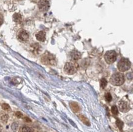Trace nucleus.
<instances>
[{
  "label": "nucleus",
  "mask_w": 133,
  "mask_h": 132,
  "mask_svg": "<svg viewBox=\"0 0 133 132\" xmlns=\"http://www.w3.org/2000/svg\"><path fill=\"white\" fill-rule=\"evenodd\" d=\"M110 82L112 85L121 86L124 82V77L123 74L120 72H117L113 74L110 79Z\"/></svg>",
  "instance_id": "obj_1"
},
{
  "label": "nucleus",
  "mask_w": 133,
  "mask_h": 132,
  "mask_svg": "<svg viewBox=\"0 0 133 132\" xmlns=\"http://www.w3.org/2000/svg\"><path fill=\"white\" fill-rule=\"evenodd\" d=\"M78 68H79V65L77 62L74 61L69 62L64 65V71L68 75H73L77 72Z\"/></svg>",
  "instance_id": "obj_2"
},
{
  "label": "nucleus",
  "mask_w": 133,
  "mask_h": 132,
  "mask_svg": "<svg viewBox=\"0 0 133 132\" xmlns=\"http://www.w3.org/2000/svg\"><path fill=\"white\" fill-rule=\"evenodd\" d=\"M131 63L128 59L122 58L118 63V69L120 72H126L131 68Z\"/></svg>",
  "instance_id": "obj_3"
},
{
  "label": "nucleus",
  "mask_w": 133,
  "mask_h": 132,
  "mask_svg": "<svg viewBox=\"0 0 133 132\" xmlns=\"http://www.w3.org/2000/svg\"><path fill=\"white\" fill-rule=\"evenodd\" d=\"M117 54L115 51L110 50L108 51L105 53L104 55V59L107 64H110L114 63L117 60Z\"/></svg>",
  "instance_id": "obj_4"
},
{
  "label": "nucleus",
  "mask_w": 133,
  "mask_h": 132,
  "mask_svg": "<svg viewBox=\"0 0 133 132\" xmlns=\"http://www.w3.org/2000/svg\"><path fill=\"white\" fill-rule=\"evenodd\" d=\"M42 62L44 64L47 65H55L56 64L55 57L52 54H50L47 52L42 57Z\"/></svg>",
  "instance_id": "obj_5"
},
{
  "label": "nucleus",
  "mask_w": 133,
  "mask_h": 132,
  "mask_svg": "<svg viewBox=\"0 0 133 132\" xmlns=\"http://www.w3.org/2000/svg\"><path fill=\"white\" fill-rule=\"evenodd\" d=\"M118 108L121 112L127 113L130 110V106L127 101L121 100L118 104Z\"/></svg>",
  "instance_id": "obj_6"
},
{
  "label": "nucleus",
  "mask_w": 133,
  "mask_h": 132,
  "mask_svg": "<svg viewBox=\"0 0 133 132\" xmlns=\"http://www.w3.org/2000/svg\"><path fill=\"white\" fill-rule=\"evenodd\" d=\"M38 7L42 11H48L50 7L49 1L48 0H40L38 3Z\"/></svg>",
  "instance_id": "obj_7"
},
{
  "label": "nucleus",
  "mask_w": 133,
  "mask_h": 132,
  "mask_svg": "<svg viewBox=\"0 0 133 132\" xmlns=\"http://www.w3.org/2000/svg\"><path fill=\"white\" fill-rule=\"evenodd\" d=\"M18 38L20 41L26 42L29 39V34L28 33V32L25 31V30H22L18 33Z\"/></svg>",
  "instance_id": "obj_8"
},
{
  "label": "nucleus",
  "mask_w": 133,
  "mask_h": 132,
  "mask_svg": "<svg viewBox=\"0 0 133 132\" xmlns=\"http://www.w3.org/2000/svg\"><path fill=\"white\" fill-rule=\"evenodd\" d=\"M70 56L73 61L79 60L81 57V53L77 50H73L70 53Z\"/></svg>",
  "instance_id": "obj_9"
},
{
  "label": "nucleus",
  "mask_w": 133,
  "mask_h": 132,
  "mask_svg": "<svg viewBox=\"0 0 133 132\" xmlns=\"http://www.w3.org/2000/svg\"><path fill=\"white\" fill-rule=\"evenodd\" d=\"M69 106L71 109L72 110L73 112L74 113H78L81 111V107L79 105L77 104V103L76 102H71L69 104Z\"/></svg>",
  "instance_id": "obj_10"
},
{
  "label": "nucleus",
  "mask_w": 133,
  "mask_h": 132,
  "mask_svg": "<svg viewBox=\"0 0 133 132\" xmlns=\"http://www.w3.org/2000/svg\"><path fill=\"white\" fill-rule=\"evenodd\" d=\"M37 40L40 42H44L45 40V33L44 31H39L36 34Z\"/></svg>",
  "instance_id": "obj_11"
},
{
  "label": "nucleus",
  "mask_w": 133,
  "mask_h": 132,
  "mask_svg": "<svg viewBox=\"0 0 133 132\" xmlns=\"http://www.w3.org/2000/svg\"><path fill=\"white\" fill-rule=\"evenodd\" d=\"M79 118H80V119L81 120L82 122L84 123V124L87 125V126H90V122L89 121V120L87 119V118H86L85 116L83 115H79Z\"/></svg>",
  "instance_id": "obj_12"
},
{
  "label": "nucleus",
  "mask_w": 133,
  "mask_h": 132,
  "mask_svg": "<svg viewBox=\"0 0 133 132\" xmlns=\"http://www.w3.org/2000/svg\"><path fill=\"white\" fill-rule=\"evenodd\" d=\"M13 20H14V21L17 22V23H20V22H21L22 20L21 15L17 13H15L13 16Z\"/></svg>",
  "instance_id": "obj_13"
},
{
  "label": "nucleus",
  "mask_w": 133,
  "mask_h": 132,
  "mask_svg": "<svg viewBox=\"0 0 133 132\" xmlns=\"http://www.w3.org/2000/svg\"><path fill=\"white\" fill-rule=\"evenodd\" d=\"M19 132H33V130L29 127L23 126L20 128Z\"/></svg>",
  "instance_id": "obj_14"
},
{
  "label": "nucleus",
  "mask_w": 133,
  "mask_h": 132,
  "mask_svg": "<svg viewBox=\"0 0 133 132\" xmlns=\"http://www.w3.org/2000/svg\"><path fill=\"white\" fill-rule=\"evenodd\" d=\"M107 84V81L106 79L105 78H102L100 81V86L101 87L102 89H104V88L106 87Z\"/></svg>",
  "instance_id": "obj_15"
},
{
  "label": "nucleus",
  "mask_w": 133,
  "mask_h": 132,
  "mask_svg": "<svg viewBox=\"0 0 133 132\" xmlns=\"http://www.w3.org/2000/svg\"><path fill=\"white\" fill-rule=\"evenodd\" d=\"M116 124H117V127L119 128V129L120 130H123V122L122 121L117 119V121H116Z\"/></svg>",
  "instance_id": "obj_16"
},
{
  "label": "nucleus",
  "mask_w": 133,
  "mask_h": 132,
  "mask_svg": "<svg viewBox=\"0 0 133 132\" xmlns=\"http://www.w3.org/2000/svg\"><path fill=\"white\" fill-rule=\"evenodd\" d=\"M111 111L112 114L114 115H117L118 113V109L116 106H112L111 108Z\"/></svg>",
  "instance_id": "obj_17"
},
{
  "label": "nucleus",
  "mask_w": 133,
  "mask_h": 132,
  "mask_svg": "<svg viewBox=\"0 0 133 132\" xmlns=\"http://www.w3.org/2000/svg\"><path fill=\"white\" fill-rule=\"evenodd\" d=\"M112 96L110 93H106V94H105V99L107 101L110 102V101H112Z\"/></svg>",
  "instance_id": "obj_18"
},
{
  "label": "nucleus",
  "mask_w": 133,
  "mask_h": 132,
  "mask_svg": "<svg viewBox=\"0 0 133 132\" xmlns=\"http://www.w3.org/2000/svg\"><path fill=\"white\" fill-rule=\"evenodd\" d=\"M18 127V123L17 122H14L11 126L12 130L14 131H16L17 130Z\"/></svg>",
  "instance_id": "obj_19"
},
{
  "label": "nucleus",
  "mask_w": 133,
  "mask_h": 132,
  "mask_svg": "<svg viewBox=\"0 0 133 132\" xmlns=\"http://www.w3.org/2000/svg\"><path fill=\"white\" fill-rule=\"evenodd\" d=\"M1 106H2L3 109L5 110V111H9V110L11 109V107H10V106L7 104H3Z\"/></svg>",
  "instance_id": "obj_20"
},
{
  "label": "nucleus",
  "mask_w": 133,
  "mask_h": 132,
  "mask_svg": "<svg viewBox=\"0 0 133 132\" xmlns=\"http://www.w3.org/2000/svg\"><path fill=\"white\" fill-rule=\"evenodd\" d=\"M8 118H9V116H8L7 114H4V115H3V116H1V121L4 122H6L8 121Z\"/></svg>",
  "instance_id": "obj_21"
},
{
  "label": "nucleus",
  "mask_w": 133,
  "mask_h": 132,
  "mask_svg": "<svg viewBox=\"0 0 133 132\" xmlns=\"http://www.w3.org/2000/svg\"><path fill=\"white\" fill-rule=\"evenodd\" d=\"M15 116H16V117H17L18 118H21L23 116V114L21 112H20V111H17L15 113Z\"/></svg>",
  "instance_id": "obj_22"
},
{
  "label": "nucleus",
  "mask_w": 133,
  "mask_h": 132,
  "mask_svg": "<svg viewBox=\"0 0 133 132\" xmlns=\"http://www.w3.org/2000/svg\"><path fill=\"white\" fill-rule=\"evenodd\" d=\"M25 121H26V122H31V120L29 119L28 118H25Z\"/></svg>",
  "instance_id": "obj_23"
},
{
  "label": "nucleus",
  "mask_w": 133,
  "mask_h": 132,
  "mask_svg": "<svg viewBox=\"0 0 133 132\" xmlns=\"http://www.w3.org/2000/svg\"><path fill=\"white\" fill-rule=\"evenodd\" d=\"M2 23H3V20L0 18V25H1Z\"/></svg>",
  "instance_id": "obj_24"
},
{
  "label": "nucleus",
  "mask_w": 133,
  "mask_h": 132,
  "mask_svg": "<svg viewBox=\"0 0 133 132\" xmlns=\"http://www.w3.org/2000/svg\"><path fill=\"white\" fill-rule=\"evenodd\" d=\"M0 132H2V127L0 126Z\"/></svg>",
  "instance_id": "obj_25"
}]
</instances>
